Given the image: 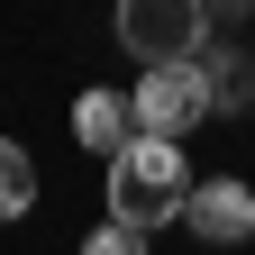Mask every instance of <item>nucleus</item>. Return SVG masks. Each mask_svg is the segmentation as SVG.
I'll use <instances>...</instances> for the list:
<instances>
[{
	"instance_id": "1",
	"label": "nucleus",
	"mask_w": 255,
	"mask_h": 255,
	"mask_svg": "<svg viewBox=\"0 0 255 255\" xmlns=\"http://www.w3.org/2000/svg\"><path fill=\"white\" fill-rule=\"evenodd\" d=\"M191 201V164L173 137H128L110 155V219H128V228H164V219H182Z\"/></svg>"
},
{
	"instance_id": "2",
	"label": "nucleus",
	"mask_w": 255,
	"mask_h": 255,
	"mask_svg": "<svg viewBox=\"0 0 255 255\" xmlns=\"http://www.w3.org/2000/svg\"><path fill=\"white\" fill-rule=\"evenodd\" d=\"M119 46L137 64H191L210 46V9L201 0H119Z\"/></svg>"
},
{
	"instance_id": "3",
	"label": "nucleus",
	"mask_w": 255,
	"mask_h": 255,
	"mask_svg": "<svg viewBox=\"0 0 255 255\" xmlns=\"http://www.w3.org/2000/svg\"><path fill=\"white\" fill-rule=\"evenodd\" d=\"M137 137H182V128H201L210 119V82H201V55L191 64H146V82H137Z\"/></svg>"
},
{
	"instance_id": "4",
	"label": "nucleus",
	"mask_w": 255,
	"mask_h": 255,
	"mask_svg": "<svg viewBox=\"0 0 255 255\" xmlns=\"http://www.w3.org/2000/svg\"><path fill=\"white\" fill-rule=\"evenodd\" d=\"M182 219L201 228V246H246V237H255V191L228 182V173H210V182H191Z\"/></svg>"
},
{
	"instance_id": "5",
	"label": "nucleus",
	"mask_w": 255,
	"mask_h": 255,
	"mask_svg": "<svg viewBox=\"0 0 255 255\" xmlns=\"http://www.w3.org/2000/svg\"><path fill=\"white\" fill-rule=\"evenodd\" d=\"M73 137H82L91 155H119L128 137H137V110H128V91H110V82H91L82 101H73Z\"/></svg>"
},
{
	"instance_id": "6",
	"label": "nucleus",
	"mask_w": 255,
	"mask_h": 255,
	"mask_svg": "<svg viewBox=\"0 0 255 255\" xmlns=\"http://www.w3.org/2000/svg\"><path fill=\"white\" fill-rule=\"evenodd\" d=\"M201 82H210V119H228V110H246L255 101V64L246 55H228V46H201Z\"/></svg>"
},
{
	"instance_id": "7",
	"label": "nucleus",
	"mask_w": 255,
	"mask_h": 255,
	"mask_svg": "<svg viewBox=\"0 0 255 255\" xmlns=\"http://www.w3.org/2000/svg\"><path fill=\"white\" fill-rule=\"evenodd\" d=\"M37 210V164H27V146L0 137V219H27Z\"/></svg>"
},
{
	"instance_id": "8",
	"label": "nucleus",
	"mask_w": 255,
	"mask_h": 255,
	"mask_svg": "<svg viewBox=\"0 0 255 255\" xmlns=\"http://www.w3.org/2000/svg\"><path fill=\"white\" fill-rule=\"evenodd\" d=\"M82 255H146V228H128V219H110V228H91Z\"/></svg>"
}]
</instances>
